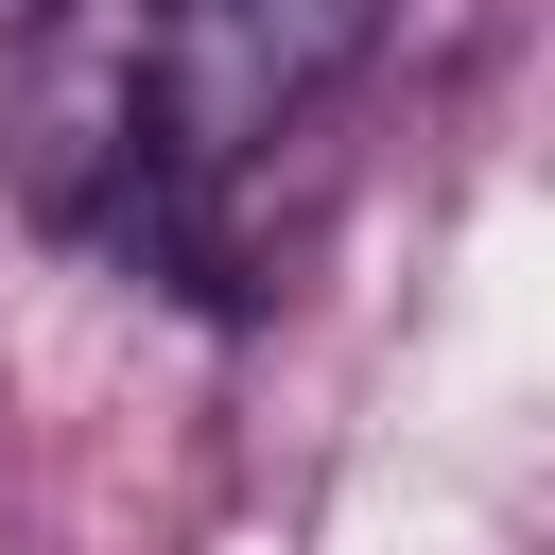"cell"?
<instances>
[{
    "mask_svg": "<svg viewBox=\"0 0 555 555\" xmlns=\"http://www.w3.org/2000/svg\"><path fill=\"white\" fill-rule=\"evenodd\" d=\"M0 104H17V191L69 243L139 225L156 173V0H35L0 35Z\"/></svg>",
    "mask_w": 555,
    "mask_h": 555,
    "instance_id": "2",
    "label": "cell"
},
{
    "mask_svg": "<svg viewBox=\"0 0 555 555\" xmlns=\"http://www.w3.org/2000/svg\"><path fill=\"white\" fill-rule=\"evenodd\" d=\"M382 0H156V173H139V260H173L191 295H243L225 260V191L347 87Z\"/></svg>",
    "mask_w": 555,
    "mask_h": 555,
    "instance_id": "1",
    "label": "cell"
},
{
    "mask_svg": "<svg viewBox=\"0 0 555 555\" xmlns=\"http://www.w3.org/2000/svg\"><path fill=\"white\" fill-rule=\"evenodd\" d=\"M17 17H35V0H0V35H17Z\"/></svg>",
    "mask_w": 555,
    "mask_h": 555,
    "instance_id": "3",
    "label": "cell"
}]
</instances>
